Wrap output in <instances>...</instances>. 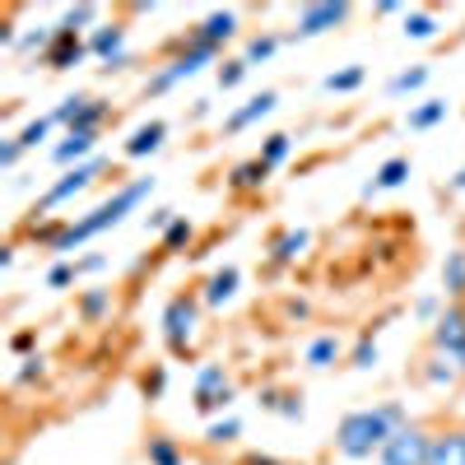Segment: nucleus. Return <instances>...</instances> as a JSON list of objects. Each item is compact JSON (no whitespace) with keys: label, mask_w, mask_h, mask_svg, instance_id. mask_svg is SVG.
<instances>
[{"label":"nucleus","mask_w":465,"mask_h":465,"mask_svg":"<svg viewBox=\"0 0 465 465\" xmlns=\"http://www.w3.org/2000/svg\"><path fill=\"white\" fill-rule=\"evenodd\" d=\"M238 433H242V423H238V419H219V423H210V433H205V438H210V442H232Z\"/></svg>","instance_id":"obj_38"},{"label":"nucleus","mask_w":465,"mask_h":465,"mask_svg":"<svg viewBox=\"0 0 465 465\" xmlns=\"http://www.w3.org/2000/svg\"><path fill=\"white\" fill-rule=\"evenodd\" d=\"M94 144H98V131H65V140L52 149V159L56 163H89V153H94Z\"/></svg>","instance_id":"obj_12"},{"label":"nucleus","mask_w":465,"mask_h":465,"mask_svg":"<svg viewBox=\"0 0 465 465\" xmlns=\"http://www.w3.org/2000/svg\"><path fill=\"white\" fill-rule=\"evenodd\" d=\"M94 19H98V5H74V10H65V19H61V33L80 37V28H84V24H94Z\"/></svg>","instance_id":"obj_29"},{"label":"nucleus","mask_w":465,"mask_h":465,"mask_svg":"<svg viewBox=\"0 0 465 465\" xmlns=\"http://www.w3.org/2000/svg\"><path fill=\"white\" fill-rule=\"evenodd\" d=\"M423 84H429V65H414V70H401L396 74V80L391 84H386V94H414V89H423Z\"/></svg>","instance_id":"obj_25"},{"label":"nucleus","mask_w":465,"mask_h":465,"mask_svg":"<svg viewBox=\"0 0 465 465\" xmlns=\"http://www.w3.org/2000/svg\"><path fill=\"white\" fill-rule=\"evenodd\" d=\"M107 307H112V293H107V289H89V293L80 298V312H84L89 322H98Z\"/></svg>","instance_id":"obj_30"},{"label":"nucleus","mask_w":465,"mask_h":465,"mask_svg":"<svg viewBox=\"0 0 465 465\" xmlns=\"http://www.w3.org/2000/svg\"><path fill=\"white\" fill-rule=\"evenodd\" d=\"M238 284H242V275H238V265H223L219 275L205 284V302L210 307H223V302H232V293H238Z\"/></svg>","instance_id":"obj_18"},{"label":"nucleus","mask_w":465,"mask_h":465,"mask_svg":"<svg viewBox=\"0 0 465 465\" xmlns=\"http://www.w3.org/2000/svg\"><path fill=\"white\" fill-rule=\"evenodd\" d=\"M429 451H433V438L419 423H405V429L386 438V447L377 456H381V465H429Z\"/></svg>","instance_id":"obj_3"},{"label":"nucleus","mask_w":465,"mask_h":465,"mask_svg":"<svg viewBox=\"0 0 465 465\" xmlns=\"http://www.w3.org/2000/svg\"><path fill=\"white\" fill-rule=\"evenodd\" d=\"M89 52L107 65V70H122L126 65V28H98L94 37H89Z\"/></svg>","instance_id":"obj_11"},{"label":"nucleus","mask_w":465,"mask_h":465,"mask_svg":"<svg viewBox=\"0 0 465 465\" xmlns=\"http://www.w3.org/2000/svg\"><path fill=\"white\" fill-rule=\"evenodd\" d=\"M214 52L219 47H210V43H191V52H182L177 61H168L159 74H153V80L144 84L149 94H168L173 84H182V80H191V74H201L210 61H214Z\"/></svg>","instance_id":"obj_6"},{"label":"nucleus","mask_w":465,"mask_h":465,"mask_svg":"<svg viewBox=\"0 0 465 465\" xmlns=\"http://www.w3.org/2000/svg\"><path fill=\"white\" fill-rule=\"evenodd\" d=\"M433 33H438V19H433V15H423V10L405 15V37H414V43H429Z\"/></svg>","instance_id":"obj_27"},{"label":"nucleus","mask_w":465,"mask_h":465,"mask_svg":"<svg viewBox=\"0 0 465 465\" xmlns=\"http://www.w3.org/2000/svg\"><path fill=\"white\" fill-rule=\"evenodd\" d=\"M28 377H43V359H24V368H19V381H28Z\"/></svg>","instance_id":"obj_45"},{"label":"nucleus","mask_w":465,"mask_h":465,"mask_svg":"<svg viewBox=\"0 0 465 465\" xmlns=\"http://www.w3.org/2000/svg\"><path fill=\"white\" fill-rule=\"evenodd\" d=\"M19 153H24V144L19 140H5V144H0V168H15Z\"/></svg>","instance_id":"obj_43"},{"label":"nucleus","mask_w":465,"mask_h":465,"mask_svg":"<svg viewBox=\"0 0 465 465\" xmlns=\"http://www.w3.org/2000/svg\"><path fill=\"white\" fill-rule=\"evenodd\" d=\"M405 405H377V410H354V414H344L340 419V433H335V442H340V451L349 456V460H363V456H372V451H381L386 447V438H391L396 429H405Z\"/></svg>","instance_id":"obj_1"},{"label":"nucleus","mask_w":465,"mask_h":465,"mask_svg":"<svg viewBox=\"0 0 465 465\" xmlns=\"http://www.w3.org/2000/svg\"><path fill=\"white\" fill-rule=\"evenodd\" d=\"M52 126H56V122H52V116H37V122H28V126H24V135H19V144H24V149H37V144H43V140H47V131H52Z\"/></svg>","instance_id":"obj_32"},{"label":"nucleus","mask_w":465,"mask_h":465,"mask_svg":"<svg viewBox=\"0 0 465 465\" xmlns=\"http://www.w3.org/2000/svg\"><path fill=\"white\" fill-rule=\"evenodd\" d=\"M74 275H80V270L61 261V265H52V270H47V289H65V284H74Z\"/></svg>","instance_id":"obj_39"},{"label":"nucleus","mask_w":465,"mask_h":465,"mask_svg":"<svg viewBox=\"0 0 465 465\" xmlns=\"http://www.w3.org/2000/svg\"><path fill=\"white\" fill-rule=\"evenodd\" d=\"M265 177H270V168L261 159H252V163H238L228 173V186L232 191H256V186H265Z\"/></svg>","instance_id":"obj_22"},{"label":"nucleus","mask_w":465,"mask_h":465,"mask_svg":"<svg viewBox=\"0 0 465 465\" xmlns=\"http://www.w3.org/2000/svg\"><path fill=\"white\" fill-rule=\"evenodd\" d=\"M363 80H368L363 65H344V70H331V74H326L322 89H326V94H354V89H363Z\"/></svg>","instance_id":"obj_21"},{"label":"nucleus","mask_w":465,"mask_h":465,"mask_svg":"<svg viewBox=\"0 0 465 465\" xmlns=\"http://www.w3.org/2000/svg\"><path fill=\"white\" fill-rule=\"evenodd\" d=\"M280 52V37H252V43H247V65H256V61H270V56H275Z\"/></svg>","instance_id":"obj_31"},{"label":"nucleus","mask_w":465,"mask_h":465,"mask_svg":"<svg viewBox=\"0 0 465 465\" xmlns=\"http://www.w3.org/2000/svg\"><path fill=\"white\" fill-rule=\"evenodd\" d=\"M28 349H33V335H28V331L15 335V354H28Z\"/></svg>","instance_id":"obj_47"},{"label":"nucleus","mask_w":465,"mask_h":465,"mask_svg":"<svg viewBox=\"0 0 465 465\" xmlns=\"http://www.w3.org/2000/svg\"><path fill=\"white\" fill-rule=\"evenodd\" d=\"M447 186H451V191H465V168H456V177H451Z\"/></svg>","instance_id":"obj_48"},{"label":"nucleus","mask_w":465,"mask_h":465,"mask_svg":"<svg viewBox=\"0 0 465 465\" xmlns=\"http://www.w3.org/2000/svg\"><path fill=\"white\" fill-rule=\"evenodd\" d=\"M74 270H80V275H98V270H107V256H84Z\"/></svg>","instance_id":"obj_44"},{"label":"nucleus","mask_w":465,"mask_h":465,"mask_svg":"<svg viewBox=\"0 0 465 465\" xmlns=\"http://www.w3.org/2000/svg\"><path fill=\"white\" fill-rule=\"evenodd\" d=\"M280 414L284 419H302V401H280Z\"/></svg>","instance_id":"obj_46"},{"label":"nucleus","mask_w":465,"mask_h":465,"mask_svg":"<svg viewBox=\"0 0 465 465\" xmlns=\"http://www.w3.org/2000/svg\"><path fill=\"white\" fill-rule=\"evenodd\" d=\"M84 103H89V98H84V94H70V98H61V103H56V112H52V122H56V126H65V131H70V122H74V112H80V107H84Z\"/></svg>","instance_id":"obj_33"},{"label":"nucleus","mask_w":465,"mask_h":465,"mask_svg":"<svg viewBox=\"0 0 465 465\" xmlns=\"http://www.w3.org/2000/svg\"><path fill=\"white\" fill-rule=\"evenodd\" d=\"M354 368H359V372L377 368V340H372V335H363V340H359V349H354Z\"/></svg>","instance_id":"obj_37"},{"label":"nucleus","mask_w":465,"mask_h":465,"mask_svg":"<svg viewBox=\"0 0 465 465\" xmlns=\"http://www.w3.org/2000/svg\"><path fill=\"white\" fill-rule=\"evenodd\" d=\"M191 232H196V228H191V219H177V223H173V228L163 232V247H168V252L186 247V242H191Z\"/></svg>","instance_id":"obj_36"},{"label":"nucleus","mask_w":465,"mask_h":465,"mask_svg":"<svg viewBox=\"0 0 465 465\" xmlns=\"http://www.w3.org/2000/svg\"><path fill=\"white\" fill-rule=\"evenodd\" d=\"M433 344H438V359H447V363H456V372H465V312L460 307H447L433 322Z\"/></svg>","instance_id":"obj_7"},{"label":"nucleus","mask_w":465,"mask_h":465,"mask_svg":"<svg viewBox=\"0 0 465 465\" xmlns=\"http://www.w3.org/2000/svg\"><path fill=\"white\" fill-rule=\"evenodd\" d=\"M103 116H107V103H98V98H89L80 112H74V122H70V131H98L103 126Z\"/></svg>","instance_id":"obj_26"},{"label":"nucleus","mask_w":465,"mask_h":465,"mask_svg":"<svg viewBox=\"0 0 465 465\" xmlns=\"http://www.w3.org/2000/svg\"><path fill=\"white\" fill-rule=\"evenodd\" d=\"M410 177V159H386L381 168H377V177L363 186V201H372V196H381V191H396L401 182Z\"/></svg>","instance_id":"obj_15"},{"label":"nucleus","mask_w":465,"mask_h":465,"mask_svg":"<svg viewBox=\"0 0 465 465\" xmlns=\"http://www.w3.org/2000/svg\"><path fill=\"white\" fill-rule=\"evenodd\" d=\"M89 56V43H80V37H70V33H56V47L47 52V65L52 70H74Z\"/></svg>","instance_id":"obj_14"},{"label":"nucleus","mask_w":465,"mask_h":465,"mask_svg":"<svg viewBox=\"0 0 465 465\" xmlns=\"http://www.w3.org/2000/svg\"><path fill=\"white\" fill-rule=\"evenodd\" d=\"M173 223H177V214H173V210H163V205H159V210H149V214H144V228H153V232H159V228L168 232Z\"/></svg>","instance_id":"obj_40"},{"label":"nucleus","mask_w":465,"mask_h":465,"mask_svg":"<svg viewBox=\"0 0 465 465\" xmlns=\"http://www.w3.org/2000/svg\"><path fill=\"white\" fill-rule=\"evenodd\" d=\"M429 465H465V429H456V433H442V438H433Z\"/></svg>","instance_id":"obj_17"},{"label":"nucleus","mask_w":465,"mask_h":465,"mask_svg":"<svg viewBox=\"0 0 465 465\" xmlns=\"http://www.w3.org/2000/svg\"><path fill=\"white\" fill-rule=\"evenodd\" d=\"M232 401V386H228V377H223V368L219 363H205L201 372H196V410H223Z\"/></svg>","instance_id":"obj_8"},{"label":"nucleus","mask_w":465,"mask_h":465,"mask_svg":"<svg viewBox=\"0 0 465 465\" xmlns=\"http://www.w3.org/2000/svg\"><path fill=\"white\" fill-rule=\"evenodd\" d=\"M414 312H419L423 322H438V317H442V302L429 293V298H419V302H414Z\"/></svg>","instance_id":"obj_42"},{"label":"nucleus","mask_w":465,"mask_h":465,"mask_svg":"<svg viewBox=\"0 0 465 465\" xmlns=\"http://www.w3.org/2000/svg\"><path fill=\"white\" fill-rule=\"evenodd\" d=\"M429 381H433V386H451V381H456V368H447V359H433Z\"/></svg>","instance_id":"obj_41"},{"label":"nucleus","mask_w":465,"mask_h":465,"mask_svg":"<svg viewBox=\"0 0 465 465\" xmlns=\"http://www.w3.org/2000/svg\"><path fill=\"white\" fill-rule=\"evenodd\" d=\"M163 140H168V126H163V122L140 126V131L126 140V159H144V153H159V149H163Z\"/></svg>","instance_id":"obj_16"},{"label":"nucleus","mask_w":465,"mask_h":465,"mask_svg":"<svg viewBox=\"0 0 465 465\" xmlns=\"http://www.w3.org/2000/svg\"><path fill=\"white\" fill-rule=\"evenodd\" d=\"M103 168H107L103 159H89V163H80V168H70V173H65L61 182H52V186L43 191V201H37V210H33V214L43 219V214H52L56 205L74 201V196H80V191H89V186H94V177H98Z\"/></svg>","instance_id":"obj_4"},{"label":"nucleus","mask_w":465,"mask_h":465,"mask_svg":"<svg viewBox=\"0 0 465 465\" xmlns=\"http://www.w3.org/2000/svg\"><path fill=\"white\" fill-rule=\"evenodd\" d=\"M153 191V177H135V182H126L122 191H116L112 201H103L94 214H84L80 223H65V232L56 238V247L52 252H70V247H80V242H89V238H98V232H107V228H116L122 223L144 196Z\"/></svg>","instance_id":"obj_2"},{"label":"nucleus","mask_w":465,"mask_h":465,"mask_svg":"<svg viewBox=\"0 0 465 465\" xmlns=\"http://www.w3.org/2000/svg\"><path fill=\"white\" fill-rule=\"evenodd\" d=\"M442 293L465 298V247L447 252V261H442Z\"/></svg>","instance_id":"obj_20"},{"label":"nucleus","mask_w":465,"mask_h":465,"mask_svg":"<svg viewBox=\"0 0 465 465\" xmlns=\"http://www.w3.org/2000/svg\"><path fill=\"white\" fill-rule=\"evenodd\" d=\"M344 19H349V5H344V0H326V5H307V10L298 15L293 37H317V33H326V28L344 24Z\"/></svg>","instance_id":"obj_10"},{"label":"nucleus","mask_w":465,"mask_h":465,"mask_svg":"<svg viewBox=\"0 0 465 465\" xmlns=\"http://www.w3.org/2000/svg\"><path fill=\"white\" fill-rule=\"evenodd\" d=\"M252 465H280L275 456H252Z\"/></svg>","instance_id":"obj_49"},{"label":"nucleus","mask_w":465,"mask_h":465,"mask_svg":"<svg viewBox=\"0 0 465 465\" xmlns=\"http://www.w3.org/2000/svg\"><path fill=\"white\" fill-rule=\"evenodd\" d=\"M196 331H201V298L177 293V298L163 307V335H168V344L182 354V349L196 340Z\"/></svg>","instance_id":"obj_5"},{"label":"nucleus","mask_w":465,"mask_h":465,"mask_svg":"<svg viewBox=\"0 0 465 465\" xmlns=\"http://www.w3.org/2000/svg\"><path fill=\"white\" fill-rule=\"evenodd\" d=\"M447 112H451L447 98H429V103L410 107V131H433L438 122H447Z\"/></svg>","instance_id":"obj_19"},{"label":"nucleus","mask_w":465,"mask_h":465,"mask_svg":"<svg viewBox=\"0 0 465 465\" xmlns=\"http://www.w3.org/2000/svg\"><path fill=\"white\" fill-rule=\"evenodd\" d=\"M340 359V340L335 335H317L312 344H307V368H331Z\"/></svg>","instance_id":"obj_24"},{"label":"nucleus","mask_w":465,"mask_h":465,"mask_svg":"<svg viewBox=\"0 0 465 465\" xmlns=\"http://www.w3.org/2000/svg\"><path fill=\"white\" fill-rule=\"evenodd\" d=\"M280 107V94L275 89H261L256 98H247L238 112H228V122H223V135H238V131H247V126H256V122H265L270 112Z\"/></svg>","instance_id":"obj_9"},{"label":"nucleus","mask_w":465,"mask_h":465,"mask_svg":"<svg viewBox=\"0 0 465 465\" xmlns=\"http://www.w3.org/2000/svg\"><path fill=\"white\" fill-rule=\"evenodd\" d=\"M289 149H293V135H270L265 149H261V163H265V168H280V163L289 159Z\"/></svg>","instance_id":"obj_28"},{"label":"nucleus","mask_w":465,"mask_h":465,"mask_svg":"<svg viewBox=\"0 0 465 465\" xmlns=\"http://www.w3.org/2000/svg\"><path fill=\"white\" fill-rule=\"evenodd\" d=\"M307 242H312V232H307V228H289V232H280V242H275V261H280V265L298 261V256L307 252Z\"/></svg>","instance_id":"obj_23"},{"label":"nucleus","mask_w":465,"mask_h":465,"mask_svg":"<svg viewBox=\"0 0 465 465\" xmlns=\"http://www.w3.org/2000/svg\"><path fill=\"white\" fill-rule=\"evenodd\" d=\"M232 33H238V15H232V10H219V15H210L196 33H191V43H210V47H219V43H228Z\"/></svg>","instance_id":"obj_13"},{"label":"nucleus","mask_w":465,"mask_h":465,"mask_svg":"<svg viewBox=\"0 0 465 465\" xmlns=\"http://www.w3.org/2000/svg\"><path fill=\"white\" fill-rule=\"evenodd\" d=\"M247 70H252L247 61H228V65L219 70V89H238V84L247 80Z\"/></svg>","instance_id":"obj_35"},{"label":"nucleus","mask_w":465,"mask_h":465,"mask_svg":"<svg viewBox=\"0 0 465 465\" xmlns=\"http://www.w3.org/2000/svg\"><path fill=\"white\" fill-rule=\"evenodd\" d=\"M149 465H182V456H177V447L168 438H153L149 442Z\"/></svg>","instance_id":"obj_34"}]
</instances>
